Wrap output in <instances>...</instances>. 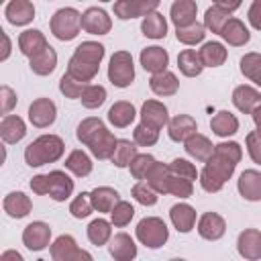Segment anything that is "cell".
<instances>
[{
  "label": "cell",
  "mask_w": 261,
  "mask_h": 261,
  "mask_svg": "<svg viewBox=\"0 0 261 261\" xmlns=\"http://www.w3.org/2000/svg\"><path fill=\"white\" fill-rule=\"evenodd\" d=\"M243 157V149L239 143L228 141V143H218L214 145L212 155L204 161V169L200 171V186L204 192H220L222 186L232 177L237 163Z\"/></svg>",
  "instance_id": "1"
},
{
  "label": "cell",
  "mask_w": 261,
  "mask_h": 261,
  "mask_svg": "<svg viewBox=\"0 0 261 261\" xmlns=\"http://www.w3.org/2000/svg\"><path fill=\"white\" fill-rule=\"evenodd\" d=\"M77 141L84 143L90 153L96 157V159H110L112 153H114V147L118 143V139L106 128V124L96 118V116H90V118H84L80 124H77Z\"/></svg>",
  "instance_id": "2"
},
{
  "label": "cell",
  "mask_w": 261,
  "mask_h": 261,
  "mask_svg": "<svg viewBox=\"0 0 261 261\" xmlns=\"http://www.w3.org/2000/svg\"><path fill=\"white\" fill-rule=\"evenodd\" d=\"M104 59V45L96 41H84L82 45L75 47L69 63H67V73L84 84L92 82L100 69V61Z\"/></svg>",
  "instance_id": "3"
},
{
  "label": "cell",
  "mask_w": 261,
  "mask_h": 261,
  "mask_svg": "<svg viewBox=\"0 0 261 261\" xmlns=\"http://www.w3.org/2000/svg\"><path fill=\"white\" fill-rule=\"evenodd\" d=\"M65 145L57 135H41L24 149V161L31 167H41L47 163H55L61 159Z\"/></svg>",
  "instance_id": "4"
},
{
  "label": "cell",
  "mask_w": 261,
  "mask_h": 261,
  "mask_svg": "<svg viewBox=\"0 0 261 261\" xmlns=\"http://www.w3.org/2000/svg\"><path fill=\"white\" fill-rule=\"evenodd\" d=\"M51 33L55 39L59 41H71L77 37L80 29H82V14L75 8H59L53 16H51Z\"/></svg>",
  "instance_id": "5"
},
{
  "label": "cell",
  "mask_w": 261,
  "mask_h": 261,
  "mask_svg": "<svg viewBox=\"0 0 261 261\" xmlns=\"http://www.w3.org/2000/svg\"><path fill=\"white\" fill-rule=\"evenodd\" d=\"M137 239L141 245H145L149 249H159L169 239L167 224L157 216H147L137 224Z\"/></svg>",
  "instance_id": "6"
},
{
  "label": "cell",
  "mask_w": 261,
  "mask_h": 261,
  "mask_svg": "<svg viewBox=\"0 0 261 261\" xmlns=\"http://www.w3.org/2000/svg\"><path fill=\"white\" fill-rule=\"evenodd\" d=\"M108 80L116 88H128L133 84V80H135V65H133V55L128 51H116L110 57Z\"/></svg>",
  "instance_id": "7"
},
{
  "label": "cell",
  "mask_w": 261,
  "mask_h": 261,
  "mask_svg": "<svg viewBox=\"0 0 261 261\" xmlns=\"http://www.w3.org/2000/svg\"><path fill=\"white\" fill-rule=\"evenodd\" d=\"M51 257L55 261H80V259H86V261H92V255L84 249L77 247L75 239L71 234H61L53 241L51 245Z\"/></svg>",
  "instance_id": "8"
},
{
  "label": "cell",
  "mask_w": 261,
  "mask_h": 261,
  "mask_svg": "<svg viewBox=\"0 0 261 261\" xmlns=\"http://www.w3.org/2000/svg\"><path fill=\"white\" fill-rule=\"evenodd\" d=\"M57 118V108L51 98H37L29 106V120L37 128H47Z\"/></svg>",
  "instance_id": "9"
},
{
  "label": "cell",
  "mask_w": 261,
  "mask_h": 261,
  "mask_svg": "<svg viewBox=\"0 0 261 261\" xmlns=\"http://www.w3.org/2000/svg\"><path fill=\"white\" fill-rule=\"evenodd\" d=\"M161 0H116L114 2V16L120 20H130L137 16H147L159 6Z\"/></svg>",
  "instance_id": "10"
},
{
  "label": "cell",
  "mask_w": 261,
  "mask_h": 261,
  "mask_svg": "<svg viewBox=\"0 0 261 261\" xmlns=\"http://www.w3.org/2000/svg\"><path fill=\"white\" fill-rule=\"evenodd\" d=\"M51 241V226L47 222L35 220L24 226L22 230V243L29 251H43Z\"/></svg>",
  "instance_id": "11"
},
{
  "label": "cell",
  "mask_w": 261,
  "mask_h": 261,
  "mask_svg": "<svg viewBox=\"0 0 261 261\" xmlns=\"http://www.w3.org/2000/svg\"><path fill=\"white\" fill-rule=\"evenodd\" d=\"M82 29L90 35H106L112 29V20L102 8H88L82 14Z\"/></svg>",
  "instance_id": "12"
},
{
  "label": "cell",
  "mask_w": 261,
  "mask_h": 261,
  "mask_svg": "<svg viewBox=\"0 0 261 261\" xmlns=\"http://www.w3.org/2000/svg\"><path fill=\"white\" fill-rule=\"evenodd\" d=\"M226 232V222L216 212H204L198 220V234L206 241H218Z\"/></svg>",
  "instance_id": "13"
},
{
  "label": "cell",
  "mask_w": 261,
  "mask_h": 261,
  "mask_svg": "<svg viewBox=\"0 0 261 261\" xmlns=\"http://www.w3.org/2000/svg\"><path fill=\"white\" fill-rule=\"evenodd\" d=\"M237 251L241 257H245L249 261L261 259V230L245 228L237 239Z\"/></svg>",
  "instance_id": "14"
},
{
  "label": "cell",
  "mask_w": 261,
  "mask_h": 261,
  "mask_svg": "<svg viewBox=\"0 0 261 261\" xmlns=\"http://www.w3.org/2000/svg\"><path fill=\"white\" fill-rule=\"evenodd\" d=\"M47 175H49V192H47L49 198L55 202H65L73 192V179L61 169H53Z\"/></svg>",
  "instance_id": "15"
},
{
  "label": "cell",
  "mask_w": 261,
  "mask_h": 261,
  "mask_svg": "<svg viewBox=\"0 0 261 261\" xmlns=\"http://www.w3.org/2000/svg\"><path fill=\"white\" fill-rule=\"evenodd\" d=\"M4 14L10 24L24 27L35 18V6L31 0H10L4 8Z\"/></svg>",
  "instance_id": "16"
},
{
  "label": "cell",
  "mask_w": 261,
  "mask_h": 261,
  "mask_svg": "<svg viewBox=\"0 0 261 261\" xmlns=\"http://www.w3.org/2000/svg\"><path fill=\"white\" fill-rule=\"evenodd\" d=\"M237 188H239V194L247 202H259L261 200V173L257 169H245L239 175Z\"/></svg>",
  "instance_id": "17"
},
{
  "label": "cell",
  "mask_w": 261,
  "mask_h": 261,
  "mask_svg": "<svg viewBox=\"0 0 261 261\" xmlns=\"http://www.w3.org/2000/svg\"><path fill=\"white\" fill-rule=\"evenodd\" d=\"M139 59H141L143 69L149 71L151 75H153V73H161V71H165V69H167V63H169V55H167V51H165L163 47H157V45L143 49Z\"/></svg>",
  "instance_id": "18"
},
{
  "label": "cell",
  "mask_w": 261,
  "mask_h": 261,
  "mask_svg": "<svg viewBox=\"0 0 261 261\" xmlns=\"http://www.w3.org/2000/svg\"><path fill=\"white\" fill-rule=\"evenodd\" d=\"M45 47H49V43H47L45 35L41 31H37V29H27V31H22L18 35V49L29 59L35 57L37 53H41Z\"/></svg>",
  "instance_id": "19"
},
{
  "label": "cell",
  "mask_w": 261,
  "mask_h": 261,
  "mask_svg": "<svg viewBox=\"0 0 261 261\" xmlns=\"http://www.w3.org/2000/svg\"><path fill=\"white\" fill-rule=\"evenodd\" d=\"M196 130H198V124H196V120H194L190 114H177V116H173V118L167 122L169 139L175 141V143H184V141L190 139Z\"/></svg>",
  "instance_id": "20"
},
{
  "label": "cell",
  "mask_w": 261,
  "mask_h": 261,
  "mask_svg": "<svg viewBox=\"0 0 261 261\" xmlns=\"http://www.w3.org/2000/svg\"><path fill=\"white\" fill-rule=\"evenodd\" d=\"M27 135V124L20 116L16 114H4L2 122H0V137L4 143L14 145L18 141H22Z\"/></svg>",
  "instance_id": "21"
},
{
  "label": "cell",
  "mask_w": 261,
  "mask_h": 261,
  "mask_svg": "<svg viewBox=\"0 0 261 261\" xmlns=\"http://www.w3.org/2000/svg\"><path fill=\"white\" fill-rule=\"evenodd\" d=\"M232 104L237 106V110L251 114L259 104H261V92L251 88V86H237L232 90Z\"/></svg>",
  "instance_id": "22"
},
{
  "label": "cell",
  "mask_w": 261,
  "mask_h": 261,
  "mask_svg": "<svg viewBox=\"0 0 261 261\" xmlns=\"http://www.w3.org/2000/svg\"><path fill=\"white\" fill-rule=\"evenodd\" d=\"M141 120L161 130L169 122L165 104H161L159 100H145L143 106H141Z\"/></svg>",
  "instance_id": "23"
},
{
  "label": "cell",
  "mask_w": 261,
  "mask_h": 261,
  "mask_svg": "<svg viewBox=\"0 0 261 261\" xmlns=\"http://www.w3.org/2000/svg\"><path fill=\"white\" fill-rule=\"evenodd\" d=\"M108 251L110 255L116 259V261H130L137 257V245L135 241L130 239V234L126 232H118L110 239V245H108Z\"/></svg>",
  "instance_id": "24"
},
{
  "label": "cell",
  "mask_w": 261,
  "mask_h": 261,
  "mask_svg": "<svg viewBox=\"0 0 261 261\" xmlns=\"http://www.w3.org/2000/svg\"><path fill=\"white\" fill-rule=\"evenodd\" d=\"M2 208H4V212H6L10 218H24V216H29V212H31V208H33V202H31V198H29L27 194H22V192H10V194L4 198Z\"/></svg>",
  "instance_id": "25"
},
{
  "label": "cell",
  "mask_w": 261,
  "mask_h": 261,
  "mask_svg": "<svg viewBox=\"0 0 261 261\" xmlns=\"http://www.w3.org/2000/svg\"><path fill=\"white\" fill-rule=\"evenodd\" d=\"M220 37H222L228 45H232V47H243L245 43H249L251 33H249V29L243 24V20L230 16V18L226 20L224 29L220 31Z\"/></svg>",
  "instance_id": "26"
},
{
  "label": "cell",
  "mask_w": 261,
  "mask_h": 261,
  "mask_svg": "<svg viewBox=\"0 0 261 261\" xmlns=\"http://www.w3.org/2000/svg\"><path fill=\"white\" fill-rule=\"evenodd\" d=\"M196 12H198L196 0H175L171 4L169 16L175 27H186V24L196 22Z\"/></svg>",
  "instance_id": "27"
},
{
  "label": "cell",
  "mask_w": 261,
  "mask_h": 261,
  "mask_svg": "<svg viewBox=\"0 0 261 261\" xmlns=\"http://www.w3.org/2000/svg\"><path fill=\"white\" fill-rule=\"evenodd\" d=\"M169 218H171V224L179 230V232H190L196 224V210L190 206V204H175L171 206L169 210Z\"/></svg>",
  "instance_id": "28"
},
{
  "label": "cell",
  "mask_w": 261,
  "mask_h": 261,
  "mask_svg": "<svg viewBox=\"0 0 261 261\" xmlns=\"http://www.w3.org/2000/svg\"><path fill=\"white\" fill-rule=\"evenodd\" d=\"M29 67L37 75H49V73H53L55 67H57V53H55V49L51 45L45 47L41 53H37L35 57L29 59Z\"/></svg>",
  "instance_id": "29"
},
{
  "label": "cell",
  "mask_w": 261,
  "mask_h": 261,
  "mask_svg": "<svg viewBox=\"0 0 261 261\" xmlns=\"http://www.w3.org/2000/svg\"><path fill=\"white\" fill-rule=\"evenodd\" d=\"M149 88H151L153 94L165 98V96H173V94L177 92L179 82H177L175 73H171V71L165 69V71H161V73H153V75H151Z\"/></svg>",
  "instance_id": "30"
},
{
  "label": "cell",
  "mask_w": 261,
  "mask_h": 261,
  "mask_svg": "<svg viewBox=\"0 0 261 261\" xmlns=\"http://www.w3.org/2000/svg\"><path fill=\"white\" fill-rule=\"evenodd\" d=\"M135 116H137V110H135V106H133L130 102H126V100H118V102H114V104L108 108V120H110V124L116 126V128L128 126V124L135 120Z\"/></svg>",
  "instance_id": "31"
},
{
  "label": "cell",
  "mask_w": 261,
  "mask_h": 261,
  "mask_svg": "<svg viewBox=\"0 0 261 261\" xmlns=\"http://www.w3.org/2000/svg\"><path fill=\"white\" fill-rule=\"evenodd\" d=\"M184 149H186V153H188L190 157H194L196 161H206V159L212 155L214 145L210 143L208 137H204V135H200V133H194L190 139L184 141Z\"/></svg>",
  "instance_id": "32"
},
{
  "label": "cell",
  "mask_w": 261,
  "mask_h": 261,
  "mask_svg": "<svg viewBox=\"0 0 261 261\" xmlns=\"http://www.w3.org/2000/svg\"><path fill=\"white\" fill-rule=\"evenodd\" d=\"M90 196H92L94 210H98V212H110V210L120 202V194H118L114 188H108V186L94 188V190L90 192Z\"/></svg>",
  "instance_id": "33"
},
{
  "label": "cell",
  "mask_w": 261,
  "mask_h": 261,
  "mask_svg": "<svg viewBox=\"0 0 261 261\" xmlns=\"http://www.w3.org/2000/svg\"><path fill=\"white\" fill-rule=\"evenodd\" d=\"M210 128L216 137H230L239 130V120L234 114H230L228 110H220L212 116L210 120Z\"/></svg>",
  "instance_id": "34"
},
{
  "label": "cell",
  "mask_w": 261,
  "mask_h": 261,
  "mask_svg": "<svg viewBox=\"0 0 261 261\" xmlns=\"http://www.w3.org/2000/svg\"><path fill=\"white\" fill-rule=\"evenodd\" d=\"M200 59L204 63V67H220L226 61V49L222 43L218 41H208L202 45V49L198 51Z\"/></svg>",
  "instance_id": "35"
},
{
  "label": "cell",
  "mask_w": 261,
  "mask_h": 261,
  "mask_svg": "<svg viewBox=\"0 0 261 261\" xmlns=\"http://www.w3.org/2000/svg\"><path fill=\"white\" fill-rule=\"evenodd\" d=\"M177 67L179 71L186 75V77H196L202 73L204 69V63L200 59V53L196 49H184L179 55H177Z\"/></svg>",
  "instance_id": "36"
},
{
  "label": "cell",
  "mask_w": 261,
  "mask_h": 261,
  "mask_svg": "<svg viewBox=\"0 0 261 261\" xmlns=\"http://www.w3.org/2000/svg\"><path fill=\"white\" fill-rule=\"evenodd\" d=\"M169 175H171V171H169V165L155 161V163L151 165V169L147 171L145 179H147V184H149V186H151V188H153L157 194H167Z\"/></svg>",
  "instance_id": "37"
},
{
  "label": "cell",
  "mask_w": 261,
  "mask_h": 261,
  "mask_svg": "<svg viewBox=\"0 0 261 261\" xmlns=\"http://www.w3.org/2000/svg\"><path fill=\"white\" fill-rule=\"evenodd\" d=\"M141 31L145 37L149 39H163L167 35V22L163 18V14H159L157 10L149 12L147 16H143V22H141Z\"/></svg>",
  "instance_id": "38"
},
{
  "label": "cell",
  "mask_w": 261,
  "mask_h": 261,
  "mask_svg": "<svg viewBox=\"0 0 261 261\" xmlns=\"http://www.w3.org/2000/svg\"><path fill=\"white\" fill-rule=\"evenodd\" d=\"M139 155L137 151V143L135 141H128V139H118L116 147H114V153L110 157V161L116 165V167H128L130 161Z\"/></svg>",
  "instance_id": "39"
},
{
  "label": "cell",
  "mask_w": 261,
  "mask_h": 261,
  "mask_svg": "<svg viewBox=\"0 0 261 261\" xmlns=\"http://www.w3.org/2000/svg\"><path fill=\"white\" fill-rule=\"evenodd\" d=\"M65 169H69L77 177H86L92 173V159L82 149H73L65 159Z\"/></svg>",
  "instance_id": "40"
},
{
  "label": "cell",
  "mask_w": 261,
  "mask_h": 261,
  "mask_svg": "<svg viewBox=\"0 0 261 261\" xmlns=\"http://www.w3.org/2000/svg\"><path fill=\"white\" fill-rule=\"evenodd\" d=\"M112 226H114V224L108 222V220H104V218L92 220V222L88 224V239H90V243L96 245V247L106 245V243L110 241V237H112Z\"/></svg>",
  "instance_id": "41"
},
{
  "label": "cell",
  "mask_w": 261,
  "mask_h": 261,
  "mask_svg": "<svg viewBox=\"0 0 261 261\" xmlns=\"http://www.w3.org/2000/svg\"><path fill=\"white\" fill-rule=\"evenodd\" d=\"M241 73L261 88V53H245L241 57Z\"/></svg>",
  "instance_id": "42"
},
{
  "label": "cell",
  "mask_w": 261,
  "mask_h": 261,
  "mask_svg": "<svg viewBox=\"0 0 261 261\" xmlns=\"http://www.w3.org/2000/svg\"><path fill=\"white\" fill-rule=\"evenodd\" d=\"M175 37L184 45H196V43L204 41L206 27L200 24V22H192V24H186V27H175Z\"/></svg>",
  "instance_id": "43"
},
{
  "label": "cell",
  "mask_w": 261,
  "mask_h": 261,
  "mask_svg": "<svg viewBox=\"0 0 261 261\" xmlns=\"http://www.w3.org/2000/svg\"><path fill=\"white\" fill-rule=\"evenodd\" d=\"M228 18H230V12L214 4V6H210V8L206 10V14H204V27H206L208 31L220 35V31L224 29V24H226Z\"/></svg>",
  "instance_id": "44"
},
{
  "label": "cell",
  "mask_w": 261,
  "mask_h": 261,
  "mask_svg": "<svg viewBox=\"0 0 261 261\" xmlns=\"http://www.w3.org/2000/svg\"><path fill=\"white\" fill-rule=\"evenodd\" d=\"M157 139H159V128H155V126H151V124H147L143 120L133 130V141L139 147H151V145L157 143Z\"/></svg>",
  "instance_id": "45"
},
{
  "label": "cell",
  "mask_w": 261,
  "mask_h": 261,
  "mask_svg": "<svg viewBox=\"0 0 261 261\" xmlns=\"http://www.w3.org/2000/svg\"><path fill=\"white\" fill-rule=\"evenodd\" d=\"M80 100H82V104H84L86 108H98V106H102L104 100H106V90H104V86L88 84L86 90L82 92Z\"/></svg>",
  "instance_id": "46"
},
{
  "label": "cell",
  "mask_w": 261,
  "mask_h": 261,
  "mask_svg": "<svg viewBox=\"0 0 261 261\" xmlns=\"http://www.w3.org/2000/svg\"><path fill=\"white\" fill-rule=\"evenodd\" d=\"M69 212H71L73 218H80V220L86 218V216H90V214L94 212V204H92L90 192L77 194V196L71 200V204H69Z\"/></svg>",
  "instance_id": "47"
},
{
  "label": "cell",
  "mask_w": 261,
  "mask_h": 261,
  "mask_svg": "<svg viewBox=\"0 0 261 261\" xmlns=\"http://www.w3.org/2000/svg\"><path fill=\"white\" fill-rule=\"evenodd\" d=\"M133 216H135V208H133L130 202H124V200H120V202L110 210V222H112L114 226H118V228L126 226V224L133 220Z\"/></svg>",
  "instance_id": "48"
},
{
  "label": "cell",
  "mask_w": 261,
  "mask_h": 261,
  "mask_svg": "<svg viewBox=\"0 0 261 261\" xmlns=\"http://www.w3.org/2000/svg\"><path fill=\"white\" fill-rule=\"evenodd\" d=\"M167 194L177 196V198H190L194 194V184H192V179H186V177L171 173L169 184H167Z\"/></svg>",
  "instance_id": "49"
},
{
  "label": "cell",
  "mask_w": 261,
  "mask_h": 261,
  "mask_svg": "<svg viewBox=\"0 0 261 261\" xmlns=\"http://www.w3.org/2000/svg\"><path fill=\"white\" fill-rule=\"evenodd\" d=\"M86 86H88V84H84V82L71 77L67 71H65V73L61 75V80H59V90H61V94H63L65 98H71V100L80 98L82 92L86 90Z\"/></svg>",
  "instance_id": "50"
},
{
  "label": "cell",
  "mask_w": 261,
  "mask_h": 261,
  "mask_svg": "<svg viewBox=\"0 0 261 261\" xmlns=\"http://www.w3.org/2000/svg\"><path fill=\"white\" fill-rule=\"evenodd\" d=\"M130 194H133V198H135L139 204H143V206H153V204H157V198H159V194H157L147 181L135 184L133 190H130Z\"/></svg>",
  "instance_id": "51"
},
{
  "label": "cell",
  "mask_w": 261,
  "mask_h": 261,
  "mask_svg": "<svg viewBox=\"0 0 261 261\" xmlns=\"http://www.w3.org/2000/svg\"><path fill=\"white\" fill-rule=\"evenodd\" d=\"M153 163H155V157H153V155H149V153H139V155L130 161V165H128L130 175H133L135 179H145V175H147V171L151 169Z\"/></svg>",
  "instance_id": "52"
},
{
  "label": "cell",
  "mask_w": 261,
  "mask_h": 261,
  "mask_svg": "<svg viewBox=\"0 0 261 261\" xmlns=\"http://www.w3.org/2000/svg\"><path fill=\"white\" fill-rule=\"evenodd\" d=\"M169 171L171 173H175V175H179V177H186V179H196L198 177V171H196V167H194V163H190L188 159H173L171 163H169Z\"/></svg>",
  "instance_id": "53"
},
{
  "label": "cell",
  "mask_w": 261,
  "mask_h": 261,
  "mask_svg": "<svg viewBox=\"0 0 261 261\" xmlns=\"http://www.w3.org/2000/svg\"><path fill=\"white\" fill-rule=\"evenodd\" d=\"M245 143H247L249 157H251L257 165H261V135H259L257 130H253V133H249V135H247Z\"/></svg>",
  "instance_id": "54"
},
{
  "label": "cell",
  "mask_w": 261,
  "mask_h": 261,
  "mask_svg": "<svg viewBox=\"0 0 261 261\" xmlns=\"http://www.w3.org/2000/svg\"><path fill=\"white\" fill-rule=\"evenodd\" d=\"M16 106V94L10 86H2L0 88V110L2 114H8L12 108Z\"/></svg>",
  "instance_id": "55"
},
{
  "label": "cell",
  "mask_w": 261,
  "mask_h": 261,
  "mask_svg": "<svg viewBox=\"0 0 261 261\" xmlns=\"http://www.w3.org/2000/svg\"><path fill=\"white\" fill-rule=\"evenodd\" d=\"M31 190L39 196H45L49 192V175L47 173H41V175H35L31 179Z\"/></svg>",
  "instance_id": "56"
},
{
  "label": "cell",
  "mask_w": 261,
  "mask_h": 261,
  "mask_svg": "<svg viewBox=\"0 0 261 261\" xmlns=\"http://www.w3.org/2000/svg\"><path fill=\"white\" fill-rule=\"evenodd\" d=\"M247 18L255 31H261V0H253L251 8L247 12Z\"/></svg>",
  "instance_id": "57"
},
{
  "label": "cell",
  "mask_w": 261,
  "mask_h": 261,
  "mask_svg": "<svg viewBox=\"0 0 261 261\" xmlns=\"http://www.w3.org/2000/svg\"><path fill=\"white\" fill-rule=\"evenodd\" d=\"M216 6H220V8H224V10H228V12H234L241 4H243V0H212Z\"/></svg>",
  "instance_id": "58"
},
{
  "label": "cell",
  "mask_w": 261,
  "mask_h": 261,
  "mask_svg": "<svg viewBox=\"0 0 261 261\" xmlns=\"http://www.w3.org/2000/svg\"><path fill=\"white\" fill-rule=\"evenodd\" d=\"M2 41H4V49H2V55H0V59L2 61H6L8 59V55H10V39H8V35L2 31Z\"/></svg>",
  "instance_id": "59"
},
{
  "label": "cell",
  "mask_w": 261,
  "mask_h": 261,
  "mask_svg": "<svg viewBox=\"0 0 261 261\" xmlns=\"http://www.w3.org/2000/svg\"><path fill=\"white\" fill-rule=\"evenodd\" d=\"M251 114H253V122H255V126H257V133L261 135V104H259Z\"/></svg>",
  "instance_id": "60"
},
{
  "label": "cell",
  "mask_w": 261,
  "mask_h": 261,
  "mask_svg": "<svg viewBox=\"0 0 261 261\" xmlns=\"http://www.w3.org/2000/svg\"><path fill=\"white\" fill-rule=\"evenodd\" d=\"M2 261H8V259H14V261H22V257H20V253H16V251H6V253H2V257H0Z\"/></svg>",
  "instance_id": "61"
},
{
  "label": "cell",
  "mask_w": 261,
  "mask_h": 261,
  "mask_svg": "<svg viewBox=\"0 0 261 261\" xmlns=\"http://www.w3.org/2000/svg\"><path fill=\"white\" fill-rule=\"evenodd\" d=\"M100 2H110V0H100Z\"/></svg>",
  "instance_id": "62"
}]
</instances>
